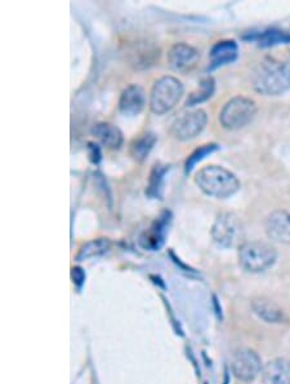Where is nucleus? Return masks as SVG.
<instances>
[{
  "label": "nucleus",
  "instance_id": "22",
  "mask_svg": "<svg viewBox=\"0 0 290 384\" xmlns=\"http://www.w3.org/2000/svg\"><path fill=\"white\" fill-rule=\"evenodd\" d=\"M258 42L263 47H269V46L280 44V43H288L290 42V34L280 30H269L260 36Z\"/></svg>",
  "mask_w": 290,
  "mask_h": 384
},
{
  "label": "nucleus",
  "instance_id": "20",
  "mask_svg": "<svg viewBox=\"0 0 290 384\" xmlns=\"http://www.w3.org/2000/svg\"><path fill=\"white\" fill-rule=\"evenodd\" d=\"M214 88H216V85H214V79L212 77L201 79L198 88L195 91H192L191 95L186 101V107H195V105L211 99L214 93Z\"/></svg>",
  "mask_w": 290,
  "mask_h": 384
},
{
  "label": "nucleus",
  "instance_id": "10",
  "mask_svg": "<svg viewBox=\"0 0 290 384\" xmlns=\"http://www.w3.org/2000/svg\"><path fill=\"white\" fill-rule=\"evenodd\" d=\"M200 60V53L196 48L186 43L174 44L168 52V64L170 69L178 73L191 71Z\"/></svg>",
  "mask_w": 290,
  "mask_h": 384
},
{
  "label": "nucleus",
  "instance_id": "24",
  "mask_svg": "<svg viewBox=\"0 0 290 384\" xmlns=\"http://www.w3.org/2000/svg\"><path fill=\"white\" fill-rule=\"evenodd\" d=\"M71 276H72V279H74V284H78L79 287L84 284L85 274L82 268H72Z\"/></svg>",
  "mask_w": 290,
  "mask_h": 384
},
{
  "label": "nucleus",
  "instance_id": "23",
  "mask_svg": "<svg viewBox=\"0 0 290 384\" xmlns=\"http://www.w3.org/2000/svg\"><path fill=\"white\" fill-rule=\"evenodd\" d=\"M88 151H89V159L92 161L93 164H99L101 161V149H99V145L94 142H89Z\"/></svg>",
  "mask_w": 290,
  "mask_h": 384
},
{
  "label": "nucleus",
  "instance_id": "6",
  "mask_svg": "<svg viewBox=\"0 0 290 384\" xmlns=\"http://www.w3.org/2000/svg\"><path fill=\"white\" fill-rule=\"evenodd\" d=\"M257 114V105L255 101L244 96H236L227 101L220 113V122L222 127L235 131L245 127Z\"/></svg>",
  "mask_w": 290,
  "mask_h": 384
},
{
  "label": "nucleus",
  "instance_id": "18",
  "mask_svg": "<svg viewBox=\"0 0 290 384\" xmlns=\"http://www.w3.org/2000/svg\"><path fill=\"white\" fill-rule=\"evenodd\" d=\"M169 171V166L167 164H155L150 172L149 184L146 188V196L150 198H160L163 191L165 175Z\"/></svg>",
  "mask_w": 290,
  "mask_h": 384
},
{
  "label": "nucleus",
  "instance_id": "1",
  "mask_svg": "<svg viewBox=\"0 0 290 384\" xmlns=\"http://www.w3.org/2000/svg\"><path fill=\"white\" fill-rule=\"evenodd\" d=\"M255 92L264 96H279L290 88V65L275 58H264L252 74Z\"/></svg>",
  "mask_w": 290,
  "mask_h": 384
},
{
  "label": "nucleus",
  "instance_id": "5",
  "mask_svg": "<svg viewBox=\"0 0 290 384\" xmlns=\"http://www.w3.org/2000/svg\"><path fill=\"white\" fill-rule=\"evenodd\" d=\"M212 238L216 245L223 249H233L244 243L245 230L239 216L233 213L218 215L212 227Z\"/></svg>",
  "mask_w": 290,
  "mask_h": 384
},
{
  "label": "nucleus",
  "instance_id": "9",
  "mask_svg": "<svg viewBox=\"0 0 290 384\" xmlns=\"http://www.w3.org/2000/svg\"><path fill=\"white\" fill-rule=\"evenodd\" d=\"M170 223H172V213L169 210H164L162 213L151 223L147 229L142 232L138 243L142 249L146 251H157L165 242V237L168 235Z\"/></svg>",
  "mask_w": 290,
  "mask_h": 384
},
{
  "label": "nucleus",
  "instance_id": "14",
  "mask_svg": "<svg viewBox=\"0 0 290 384\" xmlns=\"http://www.w3.org/2000/svg\"><path fill=\"white\" fill-rule=\"evenodd\" d=\"M263 384H290V361L275 358L263 366Z\"/></svg>",
  "mask_w": 290,
  "mask_h": 384
},
{
  "label": "nucleus",
  "instance_id": "16",
  "mask_svg": "<svg viewBox=\"0 0 290 384\" xmlns=\"http://www.w3.org/2000/svg\"><path fill=\"white\" fill-rule=\"evenodd\" d=\"M252 306L260 319L269 324H280L285 319L283 311L267 299H257L252 303Z\"/></svg>",
  "mask_w": 290,
  "mask_h": 384
},
{
  "label": "nucleus",
  "instance_id": "15",
  "mask_svg": "<svg viewBox=\"0 0 290 384\" xmlns=\"http://www.w3.org/2000/svg\"><path fill=\"white\" fill-rule=\"evenodd\" d=\"M92 134L104 146H106L107 149H119L124 140L121 128L108 122L97 123L93 127Z\"/></svg>",
  "mask_w": 290,
  "mask_h": 384
},
{
  "label": "nucleus",
  "instance_id": "11",
  "mask_svg": "<svg viewBox=\"0 0 290 384\" xmlns=\"http://www.w3.org/2000/svg\"><path fill=\"white\" fill-rule=\"evenodd\" d=\"M264 229L269 240L290 245V213L277 210L269 213L264 221Z\"/></svg>",
  "mask_w": 290,
  "mask_h": 384
},
{
  "label": "nucleus",
  "instance_id": "19",
  "mask_svg": "<svg viewBox=\"0 0 290 384\" xmlns=\"http://www.w3.org/2000/svg\"><path fill=\"white\" fill-rule=\"evenodd\" d=\"M111 249V242L107 238H97L93 241L87 242L82 249L79 250L77 260L84 262L92 257L105 255Z\"/></svg>",
  "mask_w": 290,
  "mask_h": 384
},
{
  "label": "nucleus",
  "instance_id": "7",
  "mask_svg": "<svg viewBox=\"0 0 290 384\" xmlns=\"http://www.w3.org/2000/svg\"><path fill=\"white\" fill-rule=\"evenodd\" d=\"M208 123V115L204 110L196 109L181 114L170 126V135L179 142H189L203 132Z\"/></svg>",
  "mask_w": 290,
  "mask_h": 384
},
{
  "label": "nucleus",
  "instance_id": "2",
  "mask_svg": "<svg viewBox=\"0 0 290 384\" xmlns=\"http://www.w3.org/2000/svg\"><path fill=\"white\" fill-rule=\"evenodd\" d=\"M195 183L201 192L213 198H228L240 189V181L231 171L214 164L199 171Z\"/></svg>",
  "mask_w": 290,
  "mask_h": 384
},
{
  "label": "nucleus",
  "instance_id": "17",
  "mask_svg": "<svg viewBox=\"0 0 290 384\" xmlns=\"http://www.w3.org/2000/svg\"><path fill=\"white\" fill-rule=\"evenodd\" d=\"M156 142L157 137L154 132L142 134L130 144V156H133L135 162L142 164L155 146Z\"/></svg>",
  "mask_w": 290,
  "mask_h": 384
},
{
  "label": "nucleus",
  "instance_id": "13",
  "mask_svg": "<svg viewBox=\"0 0 290 384\" xmlns=\"http://www.w3.org/2000/svg\"><path fill=\"white\" fill-rule=\"evenodd\" d=\"M239 47L235 41H221L212 47L209 53V70H216L221 66L231 64L238 58Z\"/></svg>",
  "mask_w": 290,
  "mask_h": 384
},
{
  "label": "nucleus",
  "instance_id": "4",
  "mask_svg": "<svg viewBox=\"0 0 290 384\" xmlns=\"http://www.w3.org/2000/svg\"><path fill=\"white\" fill-rule=\"evenodd\" d=\"M277 250L267 242H244L239 247V263L247 272L261 273L277 262Z\"/></svg>",
  "mask_w": 290,
  "mask_h": 384
},
{
  "label": "nucleus",
  "instance_id": "21",
  "mask_svg": "<svg viewBox=\"0 0 290 384\" xmlns=\"http://www.w3.org/2000/svg\"><path fill=\"white\" fill-rule=\"evenodd\" d=\"M218 148H220V146H218L217 144H206V145L200 146V148L195 150L191 156H189V159L186 161V164H184V172H186V174H190L192 169H194L200 161H203L206 156L212 154L216 150H218Z\"/></svg>",
  "mask_w": 290,
  "mask_h": 384
},
{
  "label": "nucleus",
  "instance_id": "8",
  "mask_svg": "<svg viewBox=\"0 0 290 384\" xmlns=\"http://www.w3.org/2000/svg\"><path fill=\"white\" fill-rule=\"evenodd\" d=\"M231 370L238 380L249 383L262 373V360L252 349H240L233 357Z\"/></svg>",
  "mask_w": 290,
  "mask_h": 384
},
{
  "label": "nucleus",
  "instance_id": "3",
  "mask_svg": "<svg viewBox=\"0 0 290 384\" xmlns=\"http://www.w3.org/2000/svg\"><path fill=\"white\" fill-rule=\"evenodd\" d=\"M184 87L176 77L167 75L157 79L150 93V109L156 115H163L177 105L184 96Z\"/></svg>",
  "mask_w": 290,
  "mask_h": 384
},
{
  "label": "nucleus",
  "instance_id": "12",
  "mask_svg": "<svg viewBox=\"0 0 290 384\" xmlns=\"http://www.w3.org/2000/svg\"><path fill=\"white\" fill-rule=\"evenodd\" d=\"M146 92L141 85H128L119 99V112L126 117H135L146 107Z\"/></svg>",
  "mask_w": 290,
  "mask_h": 384
}]
</instances>
